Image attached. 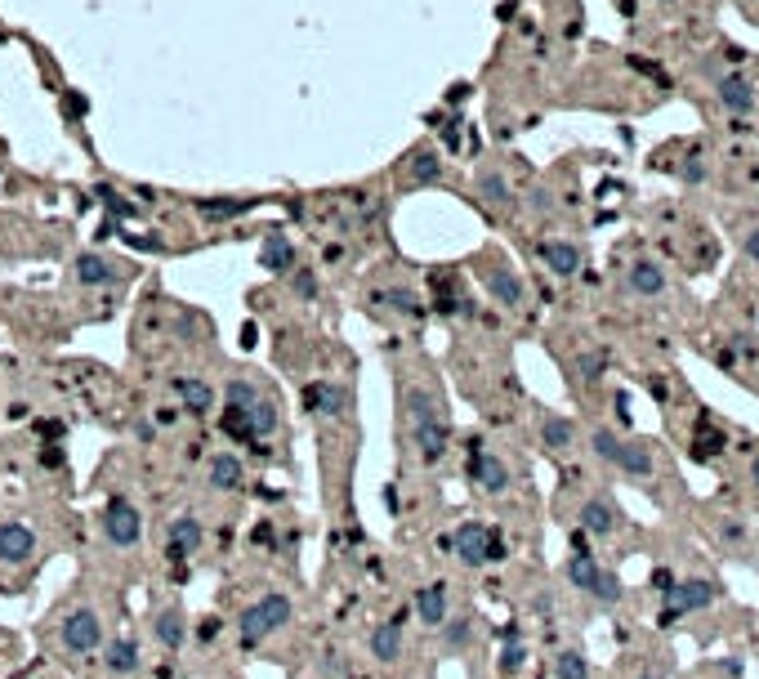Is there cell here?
<instances>
[{"mask_svg": "<svg viewBox=\"0 0 759 679\" xmlns=\"http://www.w3.org/2000/svg\"><path fill=\"white\" fill-rule=\"evenodd\" d=\"M295 295H304V300H313V295H317V282H313V273H309V269L295 273Z\"/></svg>", "mask_w": 759, "mask_h": 679, "instance_id": "cell-41", "label": "cell"}, {"mask_svg": "<svg viewBox=\"0 0 759 679\" xmlns=\"http://www.w3.org/2000/svg\"><path fill=\"white\" fill-rule=\"evenodd\" d=\"M201 537H206V532H201V519L197 514H184V519H175L170 523V559L175 563H184V559H192V554L201 550Z\"/></svg>", "mask_w": 759, "mask_h": 679, "instance_id": "cell-11", "label": "cell"}, {"mask_svg": "<svg viewBox=\"0 0 759 679\" xmlns=\"http://www.w3.org/2000/svg\"><path fill=\"white\" fill-rule=\"evenodd\" d=\"M532 210H536V215H545V210H554V202H550V193H545V188H536V193H532Z\"/></svg>", "mask_w": 759, "mask_h": 679, "instance_id": "cell-42", "label": "cell"}, {"mask_svg": "<svg viewBox=\"0 0 759 679\" xmlns=\"http://www.w3.org/2000/svg\"><path fill=\"white\" fill-rule=\"evenodd\" d=\"M581 528L594 532V537H608V532L617 528V510H612L608 501H585L581 505Z\"/></svg>", "mask_w": 759, "mask_h": 679, "instance_id": "cell-23", "label": "cell"}, {"mask_svg": "<svg viewBox=\"0 0 759 679\" xmlns=\"http://www.w3.org/2000/svg\"><path fill=\"white\" fill-rule=\"evenodd\" d=\"M179 398H184V407L192 411V416H201V411L215 407V389L206 385V380H175Z\"/></svg>", "mask_w": 759, "mask_h": 679, "instance_id": "cell-24", "label": "cell"}, {"mask_svg": "<svg viewBox=\"0 0 759 679\" xmlns=\"http://www.w3.org/2000/svg\"><path fill=\"white\" fill-rule=\"evenodd\" d=\"M715 599V586L710 581H684V586L666 590V608H661V626H675L684 612H697Z\"/></svg>", "mask_w": 759, "mask_h": 679, "instance_id": "cell-4", "label": "cell"}, {"mask_svg": "<svg viewBox=\"0 0 759 679\" xmlns=\"http://www.w3.org/2000/svg\"><path fill=\"white\" fill-rule=\"evenodd\" d=\"M210 483H215V487H224V492L242 487V483H246V465H242V456L219 452L215 461H210Z\"/></svg>", "mask_w": 759, "mask_h": 679, "instance_id": "cell-20", "label": "cell"}, {"mask_svg": "<svg viewBox=\"0 0 759 679\" xmlns=\"http://www.w3.org/2000/svg\"><path fill=\"white\" fill-rule=\"evenodd\" d=\"M474 188H478V197H483L487 206H496V210H505L509 202H514V188H509V179L501 175V170H478V179H474Z\"/></svg>", "mask_w": 759, "mask_h": 679, "instance_id": "cell-17", "label": "cell"}, {"mask_svg": "<svg viewBox=\"0 0 759 679\" xmlns=\"http://www.w3.org/2000/svg\"><path fill=\"white\" fill-rule=\"evenodd\" d=\"M541 438H545V447H550V452H568V447H572V420L545 416L541 420Z\"/></svg>", "mask_w": 759, "mask_h": 679, "instance_id": "cell-25", "label": "cell"}, {"mask_svg": "<svg viewBox=\"0 0 759 679\" xmlns=\"http://www.w3.org/2000/svg\"><path fill=\"white\" fill-rule=\"evenodd\" d=\"M259 612H264V621H268V630H282L286 626V621H291V599H286V595H277V590H273V595H264V599H259Z\"/></svg>", "mask_w": 759, "mask_h": 679, "instance_id": "cell-29", "label": "cell"}, {"mask_svg": "<svg viewBox=\"0 0 759 679\" xmlns=\"http://www.w3.org/2000/svg\"><path fill=\"white\" fill-rule=\"evenodd\" d=\"M590 447H594V452H599V456H603V461H608V465H612V456H617V447H621V438H617V434H612V429H594V438H590Z\"/></svg>", "mask_w": 759, "mask_h": 679, "instance_id": "cell-35", "label": "cell"}, {"mask_svg": "<svg viewBox=\"0 0 759 679\" xmlns=\"http://www.w3.org/2000/svg\"><path fill=\"white\" fill-rule=\"evenodd\" d=\"M746 255L759 264V233H746Z\"/></svg>", "mask_w": 759, "mask_h": 679, "instance_id": "cell-44", "label": "cell"}, {"mask_svg": "<svg viewBox=\"0 0 759 679\" xmlns=\"http://www.w3.org/2000/svg\"><path fill=\"white\" fill-rule=\"evenodd\" d=\"M590 595L599 599V604H608V608L617 604V599H621V581H617V572H603V568H599V577H594Z\"/></svg>", "mask_w": 759, "mask_h": 679, "instance_id": "cell-34", "label": "cell"}, {"mask_svg": "<svg viewBox=\"0 0 759 679\" xmlns=\"http://www.w3.org/2000/svg\"><path fill=\"white\" fill-rule=\"evenodd\" d=\"M237 635H242L246 648H255L264 635H273V630H268V621H264V612H259V604H251V608L242 612V621H237Z\"/></svg>", "mask_w": 759, "mask_h": 679, "instance_id": "cell-27", "label": "cell"}, {"mask_svg": "<svg viewBox=\"0 0 759 679\" xmlns=\"http://www.w3.org/2000/svg\"><path fill=\"white\" fill-rule=\"evenodd\" d=\"M751 478H755V487H759V461L751 465Z\"/></svg>", "mask_w": 759, "mask_h": 679, "instance_id": "cell-45", "label": "cell"}, {"mask_svg": "<svg viewBox=\"0 0 759 679\" xmlns=\"http://www.w3.org/2000/svg\"><path fill=\"white\" fill-rule=\"evenodd\" d=\"M103 532H108V541L112 545H130L139 541V532H143V523H139V510H134L130 501H108V510H103Z\"/></svg>", "mask_w": 759, "mask_h": 679, "instance_id": "cell-6", "label": "cell"}, {"mask_svg": "<svg viewBox=\"0 0 759 679\" xmlns=\"http://www.w3.org/2000/svg\"><path fill=\"white\" fill-rule=\"evenodd\" d=\"M724 452V434H710V438H697V461H710V456Z\"/></svg>", "mask_w": 759, "mask_h": 679, "instance_id": "cell-38", "label": "cell"}, {"mask_svg": "<svg viewBox=\"0 0 759 679\" xmlns=\"http://www.w3.org/2000/svg\"><path fill=\"white\" fill-rule=\"evenodd\" d=\"M639 679H648V675H639Z\"/></svg>", "mask_w": 759, "mask_h": 679, "instance_id": "cell-47", "label": "cell"}, {"mask_svg": "<svg viewBox=\"0 0 759 679\" xmlns=\"http://www.w3.org/2000/svg\"><path fill=\"white\" fill-rule=\"evenodd\" d=\"M541 260H545V269H550V273L572 277V273H581V246H572V242H541Z\"/></svg>", "mask_w": 759, "mask_h": 679, "instance_id": "cell-15", "label": "cell"}, {"mask_svg": "<svg viewBox=\"0 0 759 679\" xmlns=\"http://www.w3.org/2000/svg\"><path fill=\"white\" fill-rule=\"evenodd\" d=\"M451 550L465 568H478V563H492V559H505V545L496 532H487L483 523H465V528L451 537Z\"/></svg>", "mask_w": 759, "mask_h": 679, "instance_id": "cell-2", "label": "cell"}, {"mask_svg": "<svg viewBox=\"0 0 759 679\" xmlns=\"http://www.w3.org/2000/svg\"><path fill=\"white\" fill-rule=\"evenodd\" d=\"M259 264H264L268 273H286V269H295V246L286 242L282 233H268V237H264V246H259Z\"/></svg>", "mask_w": 759, "mask_h": 679, "instance_id": "cell-18", "label": "cell"}, {"mask_svg": "<svg viewBox=\"0 0 759 679\" xmlns=\"http://www.w3.org/2000/svg\"><path fill=\"white\" fill-rule=\"evenodd\" d=\"M255 398H259V389L251 380H233V385H228V407H251Z\"/></svg>", "mask_w": 759, "mask_h": 679, "instance_id": "cell-36", "label": "cell"}, {"mask_svg": "<svg viewBox=\"0 0 759 679\" xmlns=\"http://www.w3.org/2000/svg\"><path fill=\"white\" fill-rule=\"evenodd\" d=\"M402 621H407V612H398L393 621H384V626L371 630V657H376V662L389 666L402 657Z\"/></svg>", "mask_w": 759, "mask_h": 679, "instance_id": "cell-13", "label": "cell"}, {"mask_svg": "<svg viewBox=\"0 0 759 679\" xmlns=\"http://www.w3.org/2000/svg\"><path fill=\"white\" fill-rule=\"evenodd\" d=\"M715 99L724 103L728 112H737V117H746V112H755V85L746 81V76H719V85H715Z\"/></svg>", "mask_w": 759, "mask_h": 679, "instance_id": "cell-12", "label": "cell"}, {"mask_svg": "<svg viewBox=\"0 0 759 679\" xmlns=\"http://www.w3.org/2000/svg\"><path fill=\"white\" fill-rule=\"evenodd\" d=\"M661 5H675V0H661Z\"/></svg>", "mask_w": 759, "mask_h": 679, "instance_id": "cell-46", "label": "cell"}, {"mask_svg": "<svg viewBox=\"0 0 759 679\" xmlns=\"http://www.w3.org/2000/svg\"><path fill=\"white\" fill-rule=\"evenodd\" d=\"M594 577H599V559L594 554H572V563H568V581L576 590H590L594 586Z\"/></svg>", "mask_w": 759, "mask_h": 679, "instance_id": "cell-28", "label": "cell"}, {"mask_svg": "<svg viewBox=\"0 0 759 679\" xmlns=\"http://www.w3.org/2000/svg\"><path fill=\"white\" fill-rule=\"evenodd\" d=\"M402 407H407V420H411V443L420 447L425 461H438L451 443V429H447V416L438 407V398L429 389H402Z\"/></svg>", "mask_w": 759, "mask_h": 679, "instance_id": "cell-1", "label": "cell"}, {"mask_svg": "<svg viewBox=\"0 0 759 679\" xmlns=\"http://www.w3.org/2000/svg\"><path fill=\"white\" fill-rule=\"evenodd\" d=\"M103 662H108L112 675H134L139 671V644H134V639H112Z\"/></svg>", "mask_w": 759, "mask_h": 679, "instance_id": "cell-22", "label": "cell"}, {"mask_svg": "<svg viewBox=\"0 0 759 679\" xmlns=\"http://www.w3.org/2000/svg\"><path fill=\"white\" fill-rule=\"evenodd\" d=\"M380 300H389V304H393V309H398V313H420V309H416L420 300H416V295H411V291H384Z\"/></svg>", "mask_w": 759, "mask_h": 679, "instance_id": "cell-37", "label": "cell"}, {"mask_svg": "<svg viewBox=\"0 0 759 679\" xmlns=\"http://www.w3.org/2000/svg\"><path fill=\"white\" fill-rule=\"evenodd\" d=\"M443 653H460V648L469 644V635H474V621L469 617H456V621H443Z\"/></svg>", "mask_w": 759, "mask_h": 679, "instance_id": "cell-30", "label": "cell"}, {"mask_svg": "<svg viewBox=\"0 0 759 679\" xmlns=\"http://www.w3.org/2000/svg\"><path fill=\"white\" fill-rule=\"evenodd\" d=\"M626 286L634 295H661L666 291V273H661V264H652V260H634L630 264V273H626Z\"/></svg>", "mask_w": 759, "mask_h": 679, "instance_id": "cell-16", "label": "cell"}, {"mask_svg": "<svg viewBox=\"0 0 759 679\" xmlns=\"http://www.w3.org/2000/svg\"><path fill=\"white\" fill-rule=\"evenodd\" d=\"M554 675L559 679H590V662L581 653H559L554 657Z\"/></svg>", "mask_w": 759, "mask_h": 679, "instance_id": "cell-33", "label": "cell"}, {"mask_svg": "<svg viewBox=\"0 0 759 679\" xmlns=\"http://www.w3.org/2000/svg\"><path fill=\"white\" fill-rule=\"evenodd\" d=\"M581 371H585V376L594 380V376H599V371H603V358H599V353H590V358L581 362Z\"/></svg>", "mask_w": 759, "mask_h": 679, "instance_id": "cell-43", "label": "cell"}, {"mask_svg": "<svg viewBox=\"0 0 759 679\" xmlns=\"http://www.w3.org/2000/svg\"><path fill=\"white\" fill-rule=\"evenodd\" d=\"M612 465H617V470H626V474H634V478H652V452L643 443H621L617 456H612Z\"/></svg>", "mask_w": 759, "mask_h": 679, "instance_id": "cell-21", "label": "cell"}, {"mask_svg": "<svg viewBox=\"0 0 759 679\" xmlns=\"http://www.w3.org/2000/svg\"><path fill=\"white\" fill-rule=\"evenodd\" d=\"M309 407H313V411H322V416H340L344 394H340L335 385H313V389H309Z\"/></svg>", "mask_w": 759, "mask_h": 679, "instance_id": "cell-32", "label": "cell"}, {"mask_svg": "<svg viewBox=\"0 0 759 679\" xmlns=\"http://www.w3.org/2000/svg\"><path fill=\"white\" fill-rule=\"evenodd\" d=\"M679 179H688V184H701V179H706V161H701L697 152H693V157L679 166Z\"/></svg>", "mask_w": 759, "mask_h": 679, "instance_id": "cell-39", "label": "cell"}, {"mask_svg": "<svg viewBox=\"0 0 759 679\" xmlns=\"http://www.w3.org/2000/svg\"><path fill=\"white\" fill-rule=\"evenodd\" d=\"M219 425H224V434H228V438H237V443H255V429H251V407H228Z\"/></svg>", "mask_w": 759, "mask_h": 679, "instance_id": "cell-26", "label": "cell"}, {"mask_svg": "<svg viewBox=\"0 0 759 679\" xmlns=\"http://www.w3.org/2000/svg\"><path fill=\"white\" fill-rule=\"evenodd\" d=\"M469 478H474L483 492H492V496L509 487L505 461H501V456H492V452H483V447H474V456H469Z\"/></svg>", "mask_w": 759, "mask_h": 679, "instance_id": "cell-8", "label": "cell"}, {"mask_svg": "<svg viewBox=\"0 0 759 679\" xmlns=\"http://www.w3.org/2000/svg\"><path fill=\"white\" fill-rule=\"evenodd\" d=\"M121 277H126V264H117V260H108V255H81L76 260V282L81 286H117Z\"/></svg>", "mask_w": 759, "mask_h": 679, "instance_id": "cell-9", "label": "cell"}, {"mask_svg": "<svg viewBox=\"0 0 759 679\" xmlns=\"http://www.w3.org/2000/svg\"><path fill=\"white\" fill-rule=\"evenodd\" d=\"M483 286L492 291V300L496 304H505V309H523L527 304V286H523V277H518L509 264H501V260H492L483 269Z\"/></svg>", "mask_w": 759, "mask_h": 679, "instance_id": "cell-5", "label": "cell"}, {"mask_svg": "<svg viewBox=\"0 0 759 679\" xmlns=\"http://www.w3.org/2000/svg\"><path fill=\"white\" fill-rule=\"evenodd\" d=\"M251 429H255V443H259V438H268V434L277 429V407L268 403L264 394H259L255 403H251Z\"/></svg>", "mask_w": 759, "mask_h": 679, "instance_id": "cell-31", "label": "cell"}, {"mask_svg": "<svg viewBox=\"0 0 759 679\" xmlns=\"http://www.w3.org/2000/svg\"><path fill=\"white\" fill-rule=\"evenodd\" d=\"M63 644H67V653H94V648L103 644V621H99V612L94 608H76L72 617L63 621Z\"/></svg>", "mask_w": 759, "mask_h": 679, "instance_id": "cell-3", "label": "cell"}, {"mask_svg": "<svg viewBox=\"0 0 759 679\" xmlns=\"http://www.w3.org/2000/svg\"><path fill=\"white\" fill-rule=\"evenodd\" d=\"M36 554V537L27 523H0V563H27Z\"/></svg>", "mask_w": 759, "mask_h": 679, "instance_id": "cell-10", "label": "cell"}, {"mask_svg": "<svg viewBox=\"0 0 759 679\" xmlns=\"http://www.w3.org/2000/svg\"><path fill=\"white\" fill-rule=\"evenodd\" d=\"M152 635H157V644L166 648V653L184 648V639H188V630H184V612H179V608H161L157 617H152Z\"/></svg>", "mask_w": 759, "mask_h": 679, "instance_id": "cell-14", "label": "cell"}, {"mask_svg": "<svg viewBox=\"0 0 759 679\" xmlns=\"http://www.w3.org/2000/svg\"><path fill=\"white\" fill-rule=\"evenodd\" d=\"M523 657H527V653H523V644H509V648H505V657H501V671H505V675H514L518 666H523Z\"/></svg>", "mask_w": 759, "mask_h": 679, "instance_id": "cell-40", "label": "cell"}, {"mask_svg": "<svg viewBox=\"0 0 759 679\" xmlns=\"http://www.w3.org/2000/svg\"><path fill=\"white\" fill-rule=\"evenodd\" d=\"M398 179H402V184H407V188L438 184V179H443V161H438V152H434V148H416V152H411V157H402Z\"/></svg>", "mask_w": 759, "mask_h": 679, "instance_id": "cell-7", "label": "cell"}, {"mask_svg": "<svg viewBox=\"0 0 759 679\" xmlns=\"http://www.w3.org/2000/svg\"><path fill=\"white\" fill-rule=\"evenodd\" d=\"M416 612L425 617V626H443L447 621V581H434L416 595Z\"/></svg>", "mask_w": 759, "mask_h": 679, "instance_id": "cell-19", "label": "cell"}]
</instances>
